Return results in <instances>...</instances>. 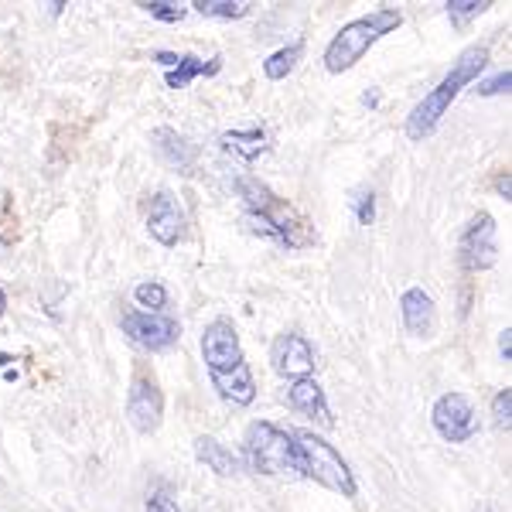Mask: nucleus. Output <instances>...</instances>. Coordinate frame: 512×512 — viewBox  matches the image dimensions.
Instances as JSON below:
<instances>
[{
	"label": "nucleus",
	"instance_id": "nucleus-22",
	"mask_svg": "<svg viewBox=\"0 0 512 512\" xmlns=\"http://www.w3.org/2000/svg\"><path fill=\"white\" fill-rule=\"evenodd\" d=\"M448 18H451V24L458 31H465L468 28V21H475V18H482L485 11H489V0H448Z\"/></svg>",
	"mask_w": 512,
	"mask_h": 512
},
{
	"label": "nucleus",
	"instance_id": "nucleus-9",
	"mask_svg": "<svg viewBox=\"0 0 512 512\" xmlns=\"http://www.w3.org/2000/svg\"><path fill=\"white\" fill-rule=\"evenodd\" d=\"M431 424L434 431L448 444H465L478 434V414L465 393H441L431 407Z\"/></svg>",
	"mask_w": 512,
	"mask_h": 512
},
{
	"label": "nucleus",
	"instance_id": "nucleus-26",
	"mask_svg": "<svg viewBox=\"0 0 512 512\" xmlns=\"http://www.w3.org/2000/svg\"><path fill=\"white\" fill-rule=\"evenodd\" d=\"M492 420L499 431H509L512 427V390L509 386L492 396Z\"/></svg>",
	"mask_w": 512,
	"mask_h": 512
},
{
	"label": "nucleus",
	"instance_id": "nucleus-32",
	"mask_svg": "<svg viewBox=\"0 0 512 512\" xmlns=\"http://www.w3.org/2000/svg\"><path fill=\"white\" fill-rule=\"evenodd\" d=\"M4 311H7V294H4V287H0V318H4Z\"/></svg>",
	"mask_w": 512,
	"mask_h": 512
},
{
	"label": "nucleus",
	"instance_id": "nucleus-6",
	"mask_svg": "<svg viewBox=\"0 0 512 512\" xmlns=\"http://www.w3.org/2000/svg\"><path fill=\"white\" fill-rule=\"evenodd\" d=\"M454 260H458V267L465 277L482 274V270L495 267V260H499V246H495L492 212H475V216L468 219V226L461 229V236H458V253H454Z\"/></svg>",
	"mask_w": 512,
	"mask_h": 512
},
{
	"label": "nucleus",
	"instance_id": "nucleus-16",
	"mask_svg": "<svg viewBox=\"0 0 512 512\" xmlns=\"http://www.w3.org/2000/svg\"><path fill=\"white\" fill-rule=\"evenodd\" d=\"M212 386H216V393L226 403H233V407H250L256 400V379L246 362H239L229 373H212Z\"/></svg>",
	"mask_w": 512,
	"mask_h": 512
},
{
	"label": "nucleus",
	"instance_id": "nucleus-31",
	"mask_svg": "<svg viewBox=\"0 0 512 512\" xmlns=\"http://www.w3.org/2000/svg\"><path fill=\"white\" fill-rule=\"evenodd\" d=\"M499 355H502V359H512V328H502V332H499Z\"/></svg>",
	"mask_w": 512,
	"mask_h": 512
},
{
	"label": "nucleus",
	"instance_id": "nucleus-19",
	"mask_svg": "<svg viewBox=\"0 0 512 512\" xmlns=\"http://www.w3.org/2000/svg\"><path fill=\"white\" fill-rule=\"evenodd\" d=\"M219 144H222V151L236 154V158L246 161V164H253L256 158H260V154L270 151V137H267V130H263V127L226 130V134L219 137Z\"/></svg>",
	"mask_w": 512,
	"mask_h": 512
},
{
	"label": "nucleus",
	"instance_id": "nucleus-30",
	"mask_svg": "<svg viewBox=\"0 0 512 512\" xmlns=\"http://www.w3.org/2000/svg\"><path fill=\"white\" fill-rule=\"evenodd\" d=\"M472 311V280H461V294H458V318H468Z\"/></svg>",
	"mask_w": 512,
	"mask_h": 512
},
{
	"label": "nucleus",
	"instance_id": "nucleus-28",
	"mask_svg": "<svg viewBox=\"0 0 512 512\" xmlns=\"http://www.w3.org/2000/svg\"><path fill=\"white\" fill-rule=\"evenodd\" d=\"M509 86H512V72H509V69H502V72H495L492 79L478 82L475 93H478V96H502V93H509Z\"/></svg>",
	"mask_w": 512,
	"mask_h": 512
},
{
	"label": "nucleus",
	"instance_id": "nucleus-10",
	"mask_svg": "<svg viewBox=\"0 0 512 512\" xmlns=\"http://www.w3.org/2000/svg\"><path fill=\"white\" fill-rule=\"evenodd\" d=\"M202 359H205V366H209V376L212 373H229V369H236L239 362H246L243 342H239V332L229 318H216V321L205 325Z\"/></svg>",
	"mask_w": 512,
	"mask_h": 512
},
{
	"label": "nucleus",
	"instance_id": "nucleus-24",
	"mask_svg": "<svg viewBox=\"0 0 512 512\" xmlns=\"http://www.w3.org/2000/svg\"><path fill=\"white\" fill-rule=\"evenodd\" d=\"M137 7H144V11L161 24H181L188 14V7L175 4V0H144V4H137Z\"/></svg>",
	"mask_w": 512,
	"mask_h": 512
},
{
	"label": "nucleus",
	"instance_id": "nucleus-15",
	"mask_svg": "<svg viewBox=\"0 0 512 512\" xmlns=\"http://www.w3.org/2000/svg\"><path fill=\"white\" fill-rule=\"evenodd\" d=\"M151 144H154V154H158V158L168 164L171 171H181V175H192V171H195L198 147L188 137H181L178 130L158 127L151 134Z\"/></svg>",
	"mask_w": 512,
	"mask_h": 512
},
{
	"label": "nucleus",
	"instance_id": "nucleus-29",
	"mask_svg": "<svg viewBox=\"0 0 512 512\" xmlns=\"http://www.w3.org/2000/svg\"><path fill=\"white\" fill-rule=\"evenodd\" d=\"M492 188H495V195L499 198H512V178H509V171H495V178H492Z\"/></svg>",
	"mask_w": 512,
	"mask_h": 512
},
{
	"label": "nucleus",
	"instance_id": "nucleus-21",
	"mask_svg": "<svg viewBox=\"0 0 512 512\" xmlns=\"http://www.w3.org/2000/svg\"><path fill=\"white\" fill-rule=\"evenodd\" d=\"M192 7L202 18H216V21H243L253 11V4H243V0H195Z\"/></svg>",
	"mask_w": 512,
	"mask_h": 512
},
{
	"label": "nucleus",
	"instance_id": "nucleus-17",
	"mask_svg": "<svg viewBox=\"0 0 512 512\" xmlns=\"http://www.w3.org/2000/svg\"><path fill=\"white\" fill-rule=\"evenodd\" d=\"M222 72V55H212L209 62L198 59V55H178L175 69L164 72V86L168 89H188L195 79H209V76H219Z\"/></svg>",
	"mask_w": 512,
	"mask_h": 512
},
{
	"label": "nucleus",
	"instance_id": "nucleus-1",
	"mask_svg": "<svg viewBox=\"0 0 512 512\" xmlns=\"http://www.w3.org/2000/svg\"><path fill=\"white\" fill-rule=\"evenodd\" d=\"M236 195L243 198V226L253 236L270 239L284 250H308L318 243L308 216H301L287 198L270 192L260 178H236Z\"/></svg>",
	"mask_w": 512,
	"mask_h": 512
},
{
	"label": "nucleus",
	"instance_id": "nucleus-20",
	"mask_svg": "<svg viewBox=\"0 0 512 512\" xmlns=\"http://www.w3.org/2000/svg\"><path fill=\"white\" fill-rule=\"evenodd\" d=\"M301 59H304V41H291V45L277 48L274 55H267V59H263V76H267L270 82L287 79L297 65H301Z\"/></svg>",
	"mask_w": 512,
	"mask_h": 512
},
{
	"label": "nucleus",
	"instance_id": "nucleus-13",
	"mask_svg": "<svg viewBox=\"0 0 512 512\" xmlns=\"http://www.w3.org/2000/svg\"><path fill=\"white\" fill-rule=\"evenodd\" d=\"M284 400H287V407H291L294 414L311 417V420H315V424H321V427H335L332 407H328L325 390H321V386L315 383V376H308V379H294V383L287 386Z\"/></svg>",
	"mask_w": 512,
	"mask_h": 512
},
{
	"label": "nucleus",
	"instance_id": "nucleus-3",
	"mask_svg": "<svg viewBox=\"0 0 512 512\" xmlns=\"http://www.w3.org/2000/svg\"><path fill=\"white\" fill-rule=\"evenodd\" d=\"M400 24H403V14L396 11V7H376L373 14H362V18L342 24V31H338L325 48V69L332 72V76L349 72L355 62H362V55H366L379 38L393 35Z\"/></svg>",
	"mask_w": 512,
	"mask_h": 512
},
{
	"label": "nucleus",
	"instance_id": "nucleus-12",
	"mask_svg": "<svg viewBox=\"0 0 512 512\" xmlns=\"http://www.w3.org/2000/svg\"><path fill=\"white\" fill-rule=\"evenodd\" d=\"M270 362H274V373L284 379H308L315 373V345L308 342L301 332H284L277 335L274 349H270Z\"/></svg>",
	"mask_w": 512,
	"mask_h": 512
},
{
	"label": "nucleus",
	"instance_id": "nucleus-5",
	"mask_svg": "<svg viewBox=\"0 0 512 512\" xmlns=\"http://www.w3.org/2000/svg\"><path fill=\"white\" fill-rule=\"evenodd\" d=\"M243 468L256 475H297V448L294 431L270 424V420H253L243 437Z\"/></svg>",
	"mask_w": 512,
	"mask_h": 512
},
{
	"label": "nucleus",
	"instance_id": "nucleus-2",
	"mask_svg": "<svg viewBox=\"0 0 512 512\" xmlns=\"http://www.w3.org/2000/svg\"><path fill=\"white\" fill-rule=\"evenodd\" d=\"M489 65V45H468L458 59L451 62V69L444 72V79L427 93L420 103L410 110L407 117V137L410 140H427L437 130V123L444 120V113L451 110V103L461 96V89H468L482 76Z\"/></svg>",
	"mask_w": 512,
	"mask_h": 512
},
{
	"label": "nucleus",
	"instance_id": "nucleus-23",
	"mask_svg": "<svg viewBox=\"0 0 512 512\" xmlns=\"http://www.w3.org/2000/svg\"><path fill=\"white\" fill-rule=\"evenodd\" d=\"M134 301L151 315H161V308H168V287L161 280H144V284L134 287Z\"/></svg>",
	"mask_w": 512,
	"mask_h": 512
},
{
	"label": "nucleus",
	"instance_id": "nucleus-18",
	"mask_svg": "<svg viewBox=\"0 0 512 512\" xmlns=\"http://www.w3.org/2000/svg\"><path fill=\"white\" fill-rule=\"evenodd\" d=\"M195 458L202 461L209 472H216L222 478H233V475L243 472V461H239V454H233L226 444H219L216 437H209V434L195 437Z\"/></svg>",
	"mask_w": 512,
	"mask_h": 512
},
{
	"label": "nucleus",
	"instance_id": "nucleus-11",
	"mask_svg": "<svg viewBox=\"0 0 512 512\" xmlns=\"http://www.w3.org/2000/svg\"><path fill=\"white\" fill-rule=\"evenodd\" d=\"M147 233L158 239L161 246H178L188 233V216L181 209V202L168 188H158L147 202Z\"/></svg>",
	"mask_w": 512,
	"mask_h": 512
},
{
	"label": "nucleus",
	"instance_id": "nucleus-27",
	"mask_svg": "<svg viewBox=\"0 0 512 512\" xmlns=\"http://www.w3.org/2000/svg\"><path fill=\"white\" fill-rule=\"evenodd\" d=\"M144 512H181L178 509V499L168 492V485H154L147 492V502H144Z\"/></svg>",
	"mask_w": 512,
	"mask_h": 512
},
{
	"label": "nucleus",
	"instance_id": "nucleus-7",
	"mask_svg": "<svg viewBox=\"0 0 512 512\" xmlns=\"http://www.w3.org/2000/svg\"><path fill=\"white\" fill-rule=\"evenodd\" d=\"M120 328H123V335L144 352H164V349H171V345H178V338H181L178 318L151 315V311H140V308L123 311Z\"/></svg>",
	"mask_w": 512,
	"mask_h": 512
},
{
	"label": "nucleus",
	"instance_id": "nucleus-14",
	"mask_svg": "<svg viewBox=\"0 0 512 512\" xmlns=\"http://www.w3.org/2000/svg\"><path fill=\"white\" fill-rule=\"evenodd\" d=\"M400 318H403V328L414 338H431L437 328L434 297L427 294L424 287H407V291L400 294Z\"/></svg>",
	"mask_w": 512,
	"mask_h": 512
},
{
	"label": "nucleus",
	"instance_id": "nucleus-4",
	"mask_svg": "<svg viewBox=\"0 0 512 512\" xmlns=\"http://www.w3.org/2000/svg\"><path fill=\"white\" fill-rule=\"evenodd\" d=\"M294 448H297V475L325 485L328 492L342 495V499H355V495H359V482H355L349 461H345L321 434L294 431Z\"/></svg>",
	"mask_w": 512,
	"mask_h": 512
},
{
	"label": "nucleus",
	"instance_id": "nucleus-8",
	"mask_svg": "<svg viewBox=\"0 0 512 512\" xmlns=\"http://www.w3.org/2000/svg\"><path fill=\"white\" fill-rule=\"evenodd\" d=\"M127 420L134 424L137 434H154L164 420V393L154 373H147L144 366L137 369L127 390Z\"/></svg>",
	"mask_w": 512,
	"mask_h": 512
},
{
	"label": "nucleus",
	"instance_id": "nucleus-25",
	"mask_svg": "<svg viewBox=\"0 0 512 512\" xmlns=\"http://www.w3.org/2000/svg\"><path fill=\"white\" fill-rule=\"evenodd\" d=\"M352 212L359 219V226H373L376 222V192L373 188H359L352 198Z\"/></svg>",
	"mask_w": 512,
	"mask_h": 512
}]
</instances>
